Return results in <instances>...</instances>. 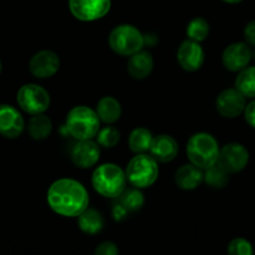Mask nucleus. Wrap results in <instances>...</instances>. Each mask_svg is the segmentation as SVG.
I'll return each instance as SVG.
<instances>
[{
  "mask_svg": "<svg viewBox=\"0 0 255 255\" xmlns=\"http://www.w3.org/2000/svg\"><path fill=\"white\" fill-rule=\"evenodd\" d=\"M109 45L117 55L129 57L143 49L144 36L138 27L131 24H121L110 32Z\"/></svg>",
  "mask_w": 255,
  "mask_h": 255,
  "instance_id": "obj_6",
  "label": "nucleus"
},
{
  "mask_svg": "<svg viewBox=\"0 0 255 255\" xmlns=\"http://www.w3.org/2000/svg\"><path fill=\"white\" fill-rule=\"evenodd\" d=\"M25 129V121L19 110L11 105H0V134L6 138H17Z\"/></svg>",
  "mask_w": 255,
  "mask_h": 255,
  "instance_id": "obj_15",
  "label": "nucleus"
},
{
  "mask_svg": "<svg viewBox=\"0 0 255 255\" xmlns=\"http://www.w3.org/2000/svg\"><path fill=\"white\" fill-rule=\"evenodd\" d=\"M111 0H69L72 16L80 21H96L106 16L111 10Z\"/></svg>",
  "mask_w": 255,
  "mask_h": 255,
  "instance_id": "obj_8",
  "label": "nucleus"
},
{
  "mask_svg": "<svg viewBox=\"0 0 255 255\" xmlns=\"http://www.w3.org/2000/svg\"><path fill=\"white\" fill-rule=\"evenodd\" d=\"M234 87L247 99H255V66H247L239 71Z\"/></svg>",
  "mask_w": 255,
  "mask_h": 255,
  "instance_id": "obj_25",
  "label": "nucleus"
},
{
  "mask_svg": "<svg viewBox=\"0 0 255 255\" xmlns=\"http://www.w3.org/2000/svg\"><path fill=\"white\" fill-rule=\"evenodd\" d=\"M228 255H254L253 246L244 238H234L228 246Z\"/></svg>",
  "mask_w": 255,
  "mask_h": 255,
  "instance_id": "obj_28",
  "label": "nucleus"
},
{
  "mask_svg": "<svg viewBox=\"0 0 255 255\" xmlns=\"http://www.w3.org/2000/svg\"><path fill=\"white\" fill-rule=\"evenodd\" d=\"M253 59V50L247 42H233L226 47L222 56L224 67L232 72H239L246 69Z\"/></svg>",
  "mask_w": 255,
  "mask_h": 255,
  "instance_id": "obj_14",
  "label": "nucleus"
},
{
  "mask_svg": "<svg viewBox=\"0 0 255 255\" xmlns=\"http://www.w3.org/2000/svg\"><path fill=\"white\" fill-rule=\"evenodd\" d=\"M244 39L251 46H255V20H252L244 27Z\"/></svg>",
  "mask_w": 255,
  "mask_h": 255,
  "instance_id": "obj_30",
  "label": "nucleus"
},
{
  "mask_svg": "<svg viewBox=\"0 0 255 255\" xmlns=\"http://www.w3.org/2000/svg\"><path fill=\"white\" fill-rule=\"evenodd\" d=\"M229 174L231 173L217 162L209 168L204 169V183L208 184L211 188H224L229 182Z\"/></svg>",
  "mask_w": 255,
  "mask_h": 255,
  "instance_id": "obj_24",
  "label": "nucleus"
},
{
  "mask_svg": "<svg viewBox=\"0 0 255 255\" xmlns=\"http://www.w3.org/2000/svg\"><path fill=\"white\" fill-rule=\"evenodd\" d=\"M77 224L85 234L95 236L104 229L105 221L102 214L97 209L87 208L77 217Z\"/></svg>",
  "mask_w": 255,
  "mask_h": 255,
  "instance_id": "obj_21",
  "label": "nucleus"
},
{
  "mask_svg": "<svg viewBox=\"0 0 255 255\" xmlns=\"http://www.w3.org/2000/svg\"><path fill=\"white\" fill-rule=\"evenodd\" d=\"M203 47L201 46V42H197L194 40L187 39L179 45L178 51H177V61L179 66L188 72H194L201 69L204 64Z\"/></svg>",
  "mask_w": 255,
  "mask_h": 255,
  "instance_id": "obj_13",
  "label": "nucleus"
},
{
  "mask_svg": "<svg viewBox=\"0 0 255 255\" xmlns=\"http://www.w3.org/2000/svg\"><path fill=\"white\" fill-rule=\"evenodd\" d=\"M101 149L97 141L94 139H81L72 147L71 159L79 168H91L99 162Z\"/></svg>",
  "mask_w": 255,
  "mask_h": 255,
  "instance_id": "obj_16",
  "label": "nucleus"
},
{
  "mask_svg": "<svg viewBox=\"0 0 255 255\" xmlns=\"http://www.w3.org/2000/svg\"><path fill=\"white\" fill-rule=\"evenodd\" d=\"M47 204L56 214L62 217H79L89 208V192L84 184L72 178L55 181L47 191Z\"/></svg>",
  "mask_w": 255,
  "mask_h": 255,
  "instance_id": "obj_1",
  "label": "nucleus"
},
{
  "mask_svg": "<svg viewBox=\"0 0 255 255\" xmlns=\"http://www.w3.org/2000/svg\"><path fill=\"white\" fill-rule=\"evenodd\" d=\"M121 138V132L115 126H106L100 128L96 136L97 143L104 148H114Z\"/></svg>",
  "mask_w": 255,
  "mask_h": 255,
  "instance_id": "obj_27",
  "label": "nucleus"
},
{
  "mask_svg": "<svg viewBox=\"0 0 255 255\" xmlns=\"http://www.w3.org/2000/svg\"><path fill=\"white\" fill-rule=\"evenodd\" d=\"M186 34L188 39L197 42H202L209 35V22L204 17H193L187 25Z\"/></svg>",
  "mask_w": 255,
  "mask_h": 255,
  "instance_id": "obj_26",
  "label": "nucleus"
},
{
  "mask_svg": "<svg viewBox=\"0 0 255 255\" xmlns=\"http://www.w3.org/2000/svg\"><path fill=\"white\" fill-rule=\"evenodd\" d=\"M244 119L248 122L249 126L255 128V100L247 104L246 110H244Z\"/></svg>",
  "mask_w": 255,
  "mask_h": 255,
  "instance_id": "obj_31",
  "label": "nucleus"
},
{
  "mask_svg": "<svg viewBox=\"0 0 255 255\" xmlns=\"http://www.w3.org/2000/svg\"><path fill=\"white\" fill-rule=\"evenodd\" d=\"M144 197L141 189L136 187L126 188L112 204V217L116 222H121L127 218L128 214L136 213L143 207Z\"/></svg>",
  "mask_w": 255,
  "mask_h": 255,
  "instance_id": "obj_9",
  "label": "nucleus"
},
{
  "mask_svg": "<svg viewBox=\"0 0 255 255\" xmlns=\"http://www.w3.org/2000/svg\"><path fill=\"white\" fill-rule=\"evenodd\" d=\"M95 255H119V248L114 242H104L97 247Z\"/></svg>",
  "mask_w": 255,
  "mask_h": 255,
  "instance_id": "obj_29",
  "label": "nucleus"
},
{
  "mask_svg": "<svg viewBox=\"0 0 255 255\" xmlns=\"http://www.w3.org/2000/svg\"><path fill=\"white\" fill-rule=\"evenodd\" d=\"M246 106L247 97L236 87L223 90L216 100L217 111L226 119H236L239 115L244 114Z\"/></svg>",
  "mask_w": 255,
  "mask_h": 255,
  "instance_id": "obj_11",
  "label": "nucleus"
},
{
  "mask_svg": "<svg viewBox=\"0 0 255 255\" xmlns=\"http://www.w3.org/2000/svg\"><path fill=\"white\" fill-rule=\"evenodd\" d=\"M174 182L177 187L183 191H193L204 182V169L188 163L177 169L174 174Z\"/></svg>",
  "mask_w": 255,
  "mask_h": 255,
  "instance_id": "obj_18",
  "label": "nucleus"
},
{
  "mask_svg": "<svg viewBox=\"0 0 255 255\" xmlns=\"http://www.w3.org/2000/svg\"><path fill=\"white\" fill-rule=\"evenodd\" d=\"M27 133L35 141H44L51 134L52 121L44 114L34 115L27 122Z\"/></svg>",
  "mask_w": 255,
  "mask_h": 255,
  "instance_id": "obj_22",
  "label": "nucleus"
},
{
  "mask_svg": "<svg viewBox=\"0 0 255 255\" xmlns=\"http://www.w3.org/2000/svg\"><path fill=\"white\" fill-rule=\"evenodd\" d=\"M218 163L222 164L229 173L243 171L249 163V152L246 146L237 142L226 144L219 151Z\"/></svg>",
  "mask_w": 255,
  "mask_h": 255,
  "instance_id": "obj_10",
  "label": "nucleus"
},
{
  "mask_svg": "<svg viewBox=\"0 0 255 255\" xmlns=\"http://www.w3.org/2000/svg\"><path fill=\"white\" fill-rule=\"evenodd\" d=\"M186 151L192 164L207 169L218 162L221 148L216 137L207 132H198L188 139Z\"/></svg>",
  "mask_w": 255,
  "mask_h": 255,
  "instance_id": "obj_4",
  "label": "nucleus"
},
{
  "mask_svg": "<svg viewBox=\"0 0 255 255\" xmlns=\"http://www.w3.org/2000/svg\"><path fill=\"white\" fill-rule=\"evenodd\" d=\"M95 111L100 121L106 125H111L120 120L122 115V107L119 100L112 96H105L97 102Z\"/></svg>",
  "mask_w": 255,
  "mask_h": 255,
  "instance_id": "obj_20",
  "label": "nucleus"
},
{
  "mask_svg": "<svg viewBox=\"0 0 255 255\" xmlns=\"http://www.w3.org/2000/svg\"><path fill=\"white\" fill-rule=\"evenodd\" d=\"M100 119L91 107L80 105L72 107L66 116L65 128L77 141L92 139L100 131Z\"/></svg>",
  "mask_w": 255,
  "mask_h": 255,
  "instance_id": "obj_3",
  "label": "nucleus"
},
{
  "mask_svg": "<svg viewBox=\"0 0 255 255\" xmlns=\"http://www.w3.org/2000/svg\"><path fill=\"white\" fill-rule=\"evenodd\" d=\"M143 36H144V45H148V46H153V45L158 41L157 36L153 34H146L143 35Z\"/></svg>",
  "mask_w": 255,
  "mask_h": 255,
  "instance_id": "obj_32",
  "label": "nucleus"
},
{
  "mask_svg": "<svg viewBox=\"0 0 255 255\" xmlns=\"http://www.w3.org/2000/svg\"><path fill=\"white\" fill-rule=\"evenodd\" d=\"M126 177L132 187L138 189L148 188L156 183L159 174L158 162L147 153L136 154L126 167Z\"/></svg>",
  "mask_w": 255,
  "mask_h": 255,
  "instance_id": "obj_5",
  "label": "nucleus"
},
{
  "mask_svg": "<svg viewBox=\"0 0 255 255\" xmlns=\"http://www.w3.org/2000/svg\"><path fill=\"white\" fill-rule=\"evenodd\" d=\"M222 1L228 2V4H239V2H242L243 0H222Z\"/></svg>",
  "mask_w": 255,
  "mask_h": 255,
  "instance_id": "obj_33",
  "label": "nucleus"
},
{
  "mask_svg": "<svg viewBox=\"0 0 255 255\" xmlns=\"http://www.w3.org/2000/svg\"><path fill=\"white\" fill-rule=\"evenodd\" d=\"M126 172L115 163H104L95 168L91 183L95 191L105 198L115 199L127 188Z\"/></svg>",
  "mask_w": 255,
  "mask_h": 255,
  "instance_id": "obj_2",
  "label": "nucleus"
},
{
  "mask_svg": "<svg viewBox=\"0 0 255 255\" xmlns=\"http://www.w3.org/2000/svg\"><path fill=\"white\" fill-rule=\"evenodd\" d=\"M16 101L20 109L26 114L39 115L44 114L50 107V95L42 86L36 84H26L17 91Z\"/></svg>",
  "mask_w": 255,
  "mask_h": 255,
  "instance_id": "obj_7",
  "label": "nucleus"
},
{
  "mask_svg": "<svg viewBox=\"0 0 255 255\" xmlns=\"http://www.w3.org/2000/svg\"><path fill=\"white\" fill-rule=\"evenodd\" d=\"M60 57L51 50H41L30 59L29 70L36 79H49L60 70Z\"/></svg>",
  "mask_w": 255,
  "mask_h": 255,
  "instance_id": "obj_12",
  "label": "nucleus"
},
{
  "mask_svg": "<svg viewBox=\"0 0 255 255\" xmlns=\"http://www.w3.org/2000/svg\"><path fill=\"white\" fill-rule=\"evenodd\" d=\"M153 134L146 127H136L128 137V147L133 153L141 154L149 152L153 141Z\"/></svg>",
  "mask_w": 255,
  "mask_h": 255,
  "instance_id": "obj_23",
  "label": "nucleus"
},
{
  "mask_svg": "<svg viewBox=\"0 0 255 255\" xmlns=\"http://www.w3.org/2000/svg\"><path fill=\"white\" fill-rule=\"evenodd\" d=\"M178 151V143L173 137L169 136V134H158V136L153 137L149 154L157 162L167 163V162H171L176 158Z\"/></svg>",
  "mask_w": 255,
  "mask_h": 255,
  "instance_id": "obj_17",
  "label": "nucleus"
},
{
  "mask_svg": "<svg viewBox=\"0 0 255 255\" xmlns=\"http://www.w3.org/2000/svg\"><path fill=\"white\" fill-rule=\"evenodd\" d=\"M1 69H2V65H1V61H0V74H1Z\"/></svg>",
  "mask_w": 255,
  "mask_h": 255,
  "instance_id": "obj_34",
  "label": "nucleus"
},
{
  "mask_svg": "<svg viewBox=\"0 0 255 255\" xmlns=\"http://www.w3.org/2000/svg\"><path fill=\"white\" fill-rule=\"evenodd\" d=\"M153 66L154 61L151 52L141 50L129 56L128 62H127V71L129 76L133 77L134 80H144L151 75Z\"/></svg>",
  "mask_w": 255,
  "mask_h": 255,
  "instance_id": "obj_19",
  "label": "nucleus"
}]
</instances>
